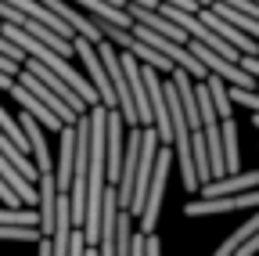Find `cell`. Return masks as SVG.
<instances>
[{"label":"cell","instance_id":"1","mask_svg":"<svg viewBox=\"0 0 259 256\" xmlns=\"http://www.w3.org/2000/svg\"><path fill=\"white\" fill-rule=\"evenodd\" d=\"M173 166V148L169 144H158L155 148V166H151V180L144 188V202H141V235H155V224H158V209H162V195H166V177Z\"/></svg>","mask_w":259,"mask_h":256},{"label":"cell","instance_id":"2","mask_svg":"<svg viewBox=\"0 0 259 256\" xmlns=\"http://www.w3.org/2000/svg\"><path fill=\"white\" fill-rule=\"evenodd\" d=\"M259 206V188L241 191V195H220V199H194L184 206L187 216H212V213H231V209H255Z\"/></svg>","mask_w":259,"mask_h":256},{"label":"cell","instance_id":"3","mask_svg":"<svg viewBox=\"0 0 259 256\" xmlns=\"http://www.w3.org/2000/svg\"><path fill=\"white\" fill-rule=\"evenodd\" d=\"M22 65H25V72H32V76H36V80H40V83H44L47 90H54L58 98H61L65 105H69V108L76 112V116H83V112L90 108V105H87V101L79 98V94H76V90H72L69 83H65V80L58 76V72H51V69L44 65V61H36V58H22Z\"/></svg>","mask_w":259,"mask_h":256},{"label":"cell","instance_id":"4","mask_svg":"<svg viewBox=\"0 0 259 256\" xmlns=\"http://www.w3.org/2000/svg\"><path fill=\"white\" fill-rule=\"evenodd\" d=\"M252 188H259V170H238V173H223V177H216V180H205V184H198V191H202V199H220V195H241V191H252Z\"/></svg>","mask_w":259,"mask_h":256},{"label":"cell","instance_id":"5","mask_svg":"<svg viewBox=\"0 0 259 256\" xmlns=\"http://www.w3.org/2000/svg\"><path fill=\"white\" fill-rule=\"evenodd\" d=\"M22 123V134H25V144H29V155H32V166H36L40 173H47V170H54V163H51V148H47V137H44V130H40V123L32 119L29 112L25 116H18Z\"/></svg>","mask_w":259,"mask_h":256},{"label":"cell","instance_id":"6","mask_svg":"<svg viewBox=\"0 0 259 256\" xmlns=\"http://www.w3.org/2000/svg\"><path fill=\"white\" fill-rule=\"evenodd\" d=\"M18 83H22V87H25V90H29L36 101H44V105H47V108H51V112L61 119V123H76V112H72L69 105H65L54 90H47V87H44L36 76H32V72H25V69H22V80H18Z\"/></svg>","mask_w":259,"mask_h":256},{"label":"cell","instance_id":"7","mask_svg":"<svg viewBox=\"0 0 259 256\" xmlns=\"http://www.w3.org/2000/svg\"><path fill=\"white\" fill-rule=\"evenodd\" d=\"M8 94H11V98H15V101H18V105H22V108L32 116V119H36L40 126H47V130H61V126H65V123H61V119H58V116H54V112L44 105V101H36V98H32V94H29L22 83H15Z\"/></svg>","mask_w":259,"mask_h":256},{"label":"cell","instance_id":"8","mask_svg":"<svg viewBox=\"0 0 259 256\" xmlns=\"http://www.w3.org/2000/svg\"><path fill=\"white\" fill-rule=\"evenodd\" d=\"M220 144H223V170L227 173H238L241 170V134H238V123L234 119H223L220 126Z\"/></svg>","mask_w":259,"mask_h":256},{"label":"cell","instance_id":"9","mask_svg":"<svg viewBox=\"0 0 259 256\" xmlns=\"http://www.w3.org/2000/svg\"><path fill=\"white\" fill-rule=\"evenodd\" d=\"M122 51H130L137 61H144V65H148V69H155V72H173V69H177L166 54H158L155 47H148V44H141V40H130V47H122Z\"/></svg>","mask_w":259,"mask_h":256},{"label":"cell","instance_id":"10","mask_svg":"<svg viewBox=\"0 0 259 256\" xmlns=\"http://www.w3.org/2000/svg\"><path fill=\"white\" fill-rule=\"evenodd\" d=\"M205 87H209V98H212V108H216V119H231V94H227V83L220 76H205Z\"/></svg>","mask_w":259,"mask_h":256},{"label":"cell","instance_id":"11","mask_svg":"<svg viewBox=\"0 0 259 256\" xmlns=\"http://www.w3.org/2000/svg\"><path fill=\"white\" fill-rule=\"evenodd\" d=\"M0 224H22V228H36V224H40V216H36V209L8 206V209H0Z\"/></svg>","mask_w":259,"mask_h":256},{"label":"cell","instance_id":"12","mask_svg":"<svg viewBox=\"0 0 259 256\" xmlns=\"http://www.w3.org/2000/svg\"><path fill=\"white\" fill-rule=\"evenodd\" d=\"M227 94H231V105H245L259 116V90H245V87H227Z\"/></svg>","mask_w":259,"mask_h":256},{"label":"cell","instance_id":"13","mask_svg":"<svg viewBox=\"0 0 259 256\" xmlns=\"http://www.w3.org/2000/svg\"><path fill=\"white\" fill-rule=\"evenodd\" d=\"M0 72H8V76H15V72H18V61H11L8 54H0Z\"/></svg>","mask_w":259,"mask_h":256},{"label":"cell","instance_id":"14","mask_svg":"<svg viewBox=\"0 0 259 256\" xmlns=\"http://www.w3.org/2000/svg\"><path fill=\"white\" fill-rule=\"evenodd\" d=\"M15 87V76H8V72H0V90H11Z\"/></svg>","mask_w":259,"mask_h":256},{"label":"cell","instance_id":"15","mask_svg":"<svg viewBox=\"0 0 259 256\" xmlns=\"http://www.w3.org/2000/svg\"><path fill=\"white\" fill-rule=\"evenodd\" d=\"M134 4H137V8H151V11H155V8H158V0H134Z\"/></svg>","mask_w":259,"mask_h":256},{"label":"cell","instance_id":"16","mask_svg":"<svg viewBox=\"0 0 259 256\" xmlns=\"http://www.w3.org/2000/svg\"><path fill=\"white\" fill-rule=\"evenodd\" d=\"M40 256H51V242L47 238H40Z\"/></svg>","mask_w":259,"mask_h":256},{"label":"cell","instance_id":"17","mask_svg":"<svg viewBox=\"0 0 259 256\" xmlns=\"http://www.w3.org/2000/svg\"><path fill=\"white\" fill-rule=\"evenodd\" d=\"M83 256H97V249H94V245H87V249H83Z\"/></svg>","mask_w":259,"mask_h":256},{"label":"cell","instance_id":"18","mask_svg":"<svg viewBox=\"0 0 259 256\" xmlns=\"http://www.w3.org/2000/svg\"><path fill=\"white\" fill-rule=\"evenodd\" d=\"M252 123H255V126H259V116H252Z\"/></svg>","mask_w":259,"mask_h":256}]
</instances>
